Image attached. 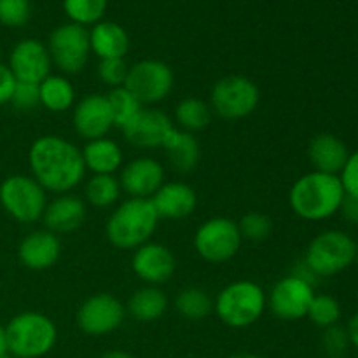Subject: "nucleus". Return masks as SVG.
<instances>
[{
	"instance_id": "4468645a",
	"label": "nucleus",
	"mask_w": 358,
	"mask_h": 358,
	"mask_svg": "<svg viewBox=\"0 0 358 358\" xmlns=\"http://www.w3.org/2000/svg\"><path fill=\"white\" fill-rule=\"evenodd\" d=\"M173 119L159 108H142L138 115L121 129L126 142L136 149H163L166 140L175 131Z\"/></svg>"
},
{
	"instance_id": "8fccbe9b",
	"label": "nucleus",
	"mask_w": 358,
	"mask_h": 358,
	"mask_svg": "<svg viewBox=\"0 0 358 358\" xmlns=\"http://www.w3.org/2000/svg\"><path fill=\"white\" fill-rule=\"evenodd\" d=\"M334 358H345V357H334Z\"/></svg>"
},
{
	"instance_id": "423d86ee",
	"label": "nucleus",
	"mask_w": 358,
	"mask_h": 358,
	"mask_svg": "<svg viewBox=\"0 0 358 358\" xmlns=\"http://www.w3.org/2000/svg\"><path fill=\"white\" fill-rule=\"evenodd\" d=\"M358 245L348 233L329 229L310 241L303 261L318 278H329L355 264Z\"/></svg>"
},
{
	"instance_id": "49530a36",
	"label": "nucleus",
	"mask_w": 358,
	"mask_h": 358,
	"mask_svg": "<svg viewBox=\"0 0 358 358\" xmlns=\"http://www.w3.org/2000/svg\"><path fill=\"white\" fill-rule=\"evenodd\" d=\"M229 358H262L255 353H236V355H231Z\"/></svg>"
},
{
	"instance_id": "c9c22d12",
	"label": "nucleus",
	"mask_w": 358,
	"mask_h": 358,
	"mask_svg": "<svg viewBox=\"0 0 358 358\" xmlns=\"http://www.w3.org/2000/svg\"><path fill=\"white\" fill-rule=\"evenodd\" d=\"M128 70L129 66L126 65L124 58L100 59V63H98V77H100L101 83H103L105 86L110 87V90L124 86L126 77H128Z\"/></svg>"
},
{
	"instance_id": "6e6552de",
	"label": "nucleus",
	"mask_w": 358,
	"mask_h": 358,
	"mask_svg": "<svg viewBox=\"0 0 358 358\" xmlns=\"http://www.w3.org/2000/svg\"><path fill=\"white\" fill-rule=\"evenodd\" d=\"M0 205L17 222L34 224L44 215L48 194L31 175H10L0 184Z\"/></svg>"
},
{
	"instance_id": "f8f14e48",
	"label": "nucleus",
	"mask_w": 358,
	"mask_h": 358,
	"mask_svg": "<svg viewBox=\"0 0 358 358\" xmlns=\"http://www.w3.org/2000/svg\"><path fill=\"white\" fill-rule=\"evenodd\" d=\"M126 317V306L115 296L107 292L90 296L79 306L76 315L77 327L86 336L101 338L112 334L122 325Z\"/></svg>"
},
{
	"instance_id": "c85d7f7f",
	"label": "nucleus",
	"mask_w": 358,
	"mask_h": 358,
	"mask_svg": "<svg viewBox=\"0 0 358 358\" xmlns=\"http://www.w3.org/2000/svg\"><path fill=\"white\" fill-rule=\"evenodd\" d=\"M121 184L115 175H93L84 185L86 201L98 210L114 206L121 198Z\"/></svg>"
},
{
	"instance_id": "a18cd8bd",
	"label": "nucleus",
	"mask_w": 358,
	"mask_h": 358,
	"mask_svg": "<svg viewBox=\"0 0 358 358\" xmlns=\"http://www.w3.org/2000/svg\"><path fill=\"white\" fill-rule=\"evenodd\" d=\"M9 350H7V336H6V327L0 325V357L7 355Z\"/></svg>"
},
{
	"instance_id": "ea45409f",
	"label": "nucleus",
	"mask_w": 358,
	"mask_h": 358,
	"mask_svg": "<svg viewBox=\"0 0 358 358\" xmlns=\"http://www.w3.org/2000/svg\"><path fill=\"white\" fill-rule=\"evenodd\" d=\"M14 86H16V79L10 73L9 66L0 63V107L9 103L10 96H13Z\"/></svg>"
},
{
	"instance_id": "2eb2a0df",
	"label": "nucleus",
	"mask_w": 358,
	"mask_h": 358,
	"mask_svg": "<svg viewBox=\"0 0 358 358\" xmlns=\"http://www.w3.org/2000/svg\"><path fill=\"white\" fill-rule=\"evenodd\" d=\"M7 66L17 83L41 84L51 76L52 62L48 45L37 38H24L13 48Z\"/></svg>"
},
{
	"instance_id": "c03bdc74",
	"label": "nucleus",
	"mask_w": 358,
	"mask_h": 358,
	"mask_svg": "<svg viewBox=\"0 0 358 358\" xmlns=\"http://www.w3.org/2000/svg\"><path fill=\"white\" fill-rule=\"evenodd\" d=\"M100 358H133L128 352H122V350H110V352H105Z\"/></svg>"
},
{
	"instance_id": "cd10ccee",
	"label": "nucleus",
	"mask_w": 358,
	"mask_h": 358,
	"mask_svg": "<svg viewBox=\"0 0 358 358\" xmlns=\"http://www.w3.org/2000/svg\"><path fill=\"white\" fill-rule=\"evenodd\" d=\"M212 108L205 100L196 96L182 98L175 107V126L182 131H187L194 135L196 131H201L212 121Z\"/></svg>"
},
{
	"instance_id": "f257e3e1",
	"label": "nucleus",
	"mask_w": 358,
	"mask_h": 358,
	"mask_svg": "<svg viewBox=\"0 0 358 358\" xmlns=\"http://www.w3.org/2000/svg\"><path fill=\"white\" fill-rule=\"evenodd\" d=\"M31 177L52 194H69L84 180L83 150L58 135L34 140L28 150Z\"/></svg>"
},
{
	"instance_id": "6ab92c4d",
	"label": "nucleus",
	"mask_w": 358,
	"mask_h": 358,
	"mask_svg": "<svg viewBox=\"0 0 358 358\" xmlns=\"http://www.w3.org/2000/svg\"><path fill=\"white\" fill-rule=\"evenodd\" d=\"M62 254V241L58 234L49 229H37L28 233L17 247V259L31 271H44L58 262Z\"/></svg>"
},
{
	"instance_id": "f03ea898",
	"label": "nucleus",
	"mask_w": 358,
	"mask_h": 358,
	"mask_svg": "<svg viewBox=\"0 0 358 358\" xmlns=\"http://www.w3.org/2000/svg\"><path fill=\"white\" fill-rule=\"evenodd\" d=\"M345 198L338 175L313 170L294 182L289 192V205L301 219L318 222L336 215Z\"/></svg>"
},
{
	"instance_id": "5701e85b",
	"label": "nucleus",
	"mask_w": 358,
	"mask_h": 358,
	"mask_svg": "<svg viewBox=\"0 0 358 358\" xmlns=\"http://www.w3.org/2000/svg\"><path fill=\"white\" fill-rule=\"evenodd\" d=\"M90 31L91 52L100 59L124 58L129 51V35L114 21H98Z\"/></svg>"
},
{
	"instance_id": "a211bd4d",
	"label": "nucleus",
	"mask_w": 358,
	"mask_h": 358,
	"mask_svg": "<svg viewBox=\"0 0 358 358\" xmlns=\"http://www.w3.org/2000/svg\"><path fill=\"white\" fill-rule=\"evenodd\" d=\"M72 124L77 135L86 142L107 136L108 131L114 128L107 94L91 93L80 98L73 105Z\"/></svg>"
},
{
	"instance_id": "c756f323",
	"label": "nucleus",
	"mask_w": 358,
	"mask_h": 358,
	"mask_svg": "<svg viewBox=\"0 0 358 358\" xmlns=\"http://www.w3.org/2000/svg\"><path fill=\"white\" fill-rule=\"evenodd\" d=\"M175 310L187 320H203L213 311V299L199 287H187L175 297Z\"/></svg>"
},
{
	"instance_id": "a19ab883",
	"label": "nucleus",
	"mask_w": 358,
	"mask_h": 358,
	"mask_svg": "<svg viewBox=\"0 0 358 358\" xmlns=\"http://www.w3.org/2000/svg\"><path fill=\"white\" fill-rule=\"evenodd\" d=\"M339 212L343 213V217H345L348 222L358 224V199L357 198H348V196H346Z\"/></svg>"
},
{
	"instance_id": "4c0bfd02",
	"label": "nucleus",
	"mask_w": 358,
	"mask_h": 358,
	"mask_svg": "<svg viewBox=\"0 0 358 358\" xmlns=\"http://www.w3.org/2000/svg\"><path fill=\"white\" fill-rule=\"evenodd\" d=\"M9 103L16 110L21 112H30L34 108H37L41 105V100H38V84L17 83L16 80V86H14Z\"/></svg>"
},
{
	"instance_id": "72a5a7b5",
	"label": "nucleus",
	"mask_w": 358,
	"mask_h": 358,
	"mask_svg": "<svg viewBox=\"0 0 358 358\" xmlns=\"http://www.w3.org/2000/svg\"><path fill=\"white\" fill-rule=\"evenodd\" d=\"M238 227H240L241 238L254 241V243L268 240L273 233L271 219L261 212H250L243 215L240 222H238Z\"/></svg>"
},
{
	"instance_id": "7ed1b4c3",
	"label": "nucleus",
	"mask_w": 358,
	"mask_h": 358,
	"mask_svg": "<svg viewBox=\"0 0 358 358\" xmlns=\"http://www.w3.org/2000/svg\"><path fill=\"white\" fill-rule=\"evenodd\" d=\"M159 215L150 199L128 198L119 203L105 224L107 240L119 250H136L150 241Z\"/></svg>"
},
{
	"instance_id": "20e7f679",
	"label": "nucleus",
	"mask_w": 358,
	"mask_h": 358,
	"mask_svg": "<svg viewBox=\"0 0 358 358\" xmlns=\"http://www.w3.org/2000/svg\"><path fill=\"white\" fill-rule=\"evenodd\" d=\"M7 350L13 358H42L58 341L56 324L44 313L23 311L6 325Z\"/></svg>"
},
{
	"instance_id": "412c9836",
	"label": "nucleus",
	"mask_w": 358,
	"mask_h": 358,
	"mask_svg": "<svg viewBox=\"0 0 358 358\" xmlns=\"http://www.w3.org/2000/svg\"><path fill=\"white\" fill-rule=\"evenodd\" d=\"M86 219V203L73 194H58L52 201H48L44 210L45 229L55 234L72 233L79 229Z\"/></svg>"
},
{
	"instance_id": "4be33fe9",
	"label": "nucleus",
	"mask_w": 358,
	"mask_h": 358,
	"mask_svg": "<svg viewBox=\"0 0 358 358\" xmlns=\"http://www.w3.org/2000/svg\"><path fill=\"white\" fill-rule=\"evenodd\" d=\"M348 156L350 150L346 143L332 133H320L311 138L308 145L310 163L313 164L315 171H322V173L339 175Z\"/></svg>"
},
{
	"instance_id": "37998d69",
	"label": "nucleus",
	"mask_w": 358,
	"mask_h": 358,
	"mask_svg": "<svg viewBox=\"0 0 358 358\" xmlns=\"http://www.w3.org/2000/svg\"><path fill=\"white\" fill-rule=\"evenodd\" d=\"M346 332H348L350 345H353L358 350V311L350 318L348 325H346Z\"/></svg>"
},
{
	"instance_id": "dca6fc26",
	"label": "nucleus",
	"mask_w": 358,
	"mask_h": 358,
	"mask_svg": "<svg viewBox=\"0 0 358 358\" xmlns=\"http://www.w3.org/2000/svg\"><path fill=\"white\" fill-rule=\"evenodd\" d=\"M119 184L128 198L150 199L164 184V166L150 156H140L122 164Z\"/></svg>"
},
{
	"instance_id": "393cba45",
	"label": "nucleus",
	"mask_w": 358,
	"mask_h": 358,
	"mask_svg": "<svg viewBox=\"0 0 358 358\" xmlns=\"http://www.w3.org/2000/svg\"><path fill=\"white\" fill-rule=\"evenodd\" d=\"M163 149L173 170L178 173H191L192 170H196L199 157H201V147H199L198 138L192 133L182 131L178 128H175Z\"/></svg>"
},
{
	"instance_id": "1a4fd4ad",
	"label": "nucleus",
	"mask_w": 358,
	"mask_h": 358,
	"mask_svg": "<svg viewBox=\"0 0 358 358\" xmlns=\"http://www.w3.org/2000/svg\"><path fill=\"white\" fill-rule=\"evenodd\" d=\"M45 45H48L52 65L65 76L83 72L91 55L90 31L86 27L76 23L56 27L49 35Z\"/></svg>"
},
{
	"instance_id": "a878e982",
	"label": "nucleus",
	"mask_w": 358,
	"mask_h": 358,
	"mask_svg": "<svg viewBox=\"0 0 358 358\" xmlns=\"http://www.w3.org/2000/svg\"><path fill=\"white\" fill-rule=\"evenodd\" d=\"M168 310V297L159 287L145 285L142 289L135 290L126 304V311L131 315L135 320L149 324L156 322L166 313Z\"/></svg>"
},
{
	"instance_id": "bb28decb",
	"label": "nucleus",
	"mask_w": 358,
	"mask_h": 358,
	"mask_svg": "<svg viewBox=\"0 0 358 358\" xmlns=\"http://www.w3.org/2000/svg\"><path fill=\"white\" fill-rule=\"evenodd\" d=\"M38 100L49 112L62 114L76 105V90L65 76L51 73L38 84Z\"/></svg>"
},
{
	"instance_id": "9b49d317",
	"label": "nucleus",
	"mask_w": 358,
	"mask_h": 358,
	"mask_svg": "<svg viewBox=\"0 0 358 358\" xmlns=\"http://www.w3.org/2000/svg\"><path fill=\"white\" fill-rule=\"evenodd\" d=\"M173 70L161 59H140L129 66L124 87L142 105H154L170 96Z\"/></svg>"
},
{
	"instance_id": "9d476101",
	"label": "nucleus",
	"mask_w": 358,
	"mask_h": 358,
	"mask_svg": "<svg viewBox=\"0 0 358 358\" xmlns=\"http://www.w3.org/2000/svg\"><path fill=\"white\" fill-rule=\"evenodd\" d=\"M240 227L229 217H213L203 222L194 234V248L203 261L224 264L238 254L241 247Z\"/></svg>"
},
{
	"instance_id": "de8ad7c7",
	"label": "nucleus",
	"mask_w": 358,
	"mask_h": 358,
	"mask_svg": "<svg viewBox=\"0 0 358 358\" xmlns=\"http://www.w3.org/2000/svg\"><path fill=\"white\" fill-rule=\"evenodd\" d=\"M355 264L358 266V248H357V255H355Z\"/></svg>"
},
{
	"instance_id": "7c9ffc66",
	"label": "nucleus",
	"mask_w": 358,
	"mask_h": 358,
	"mask_svg": "<svg viewBox=\"0 0 358 358\" xmlns=\"http://www.w3.org/2000/svg\"><path fill=\"white\" fill-rule=\"evenodd\" d=\"M107 101L110 107L112 122L119 129H124L143 108V105L124 86L108 91Z\"/></svg>"
},
{
	"instance_id": "e433bc0d",
	"label": "nucleus",
	"mask_w": 358,
	"mask_h": 358,
	"mask_svg": "<svg viewBox=\"0 0 358 358\" xmlns=\"http://www.w3.org/2000/svg\"><path fill=\"white\" fill-rule=\"evenodd\" d=\"M322 346H324L325 353L329 358L343 357L350 346V338L346 327H341L339 324L332 325V327L324 329V336H322Z\"/></svg>"
},
{
	"instance_id": "ddd939ff",
	"label": "nucleus",
	"mask_w": 358,
	"mask_h": 358,
	"mask_svg": "<svg viewBox=\"0 0 358 358\" xmlns=\"http://www.w3.org/2000/svg\"><path fill=\"white\" fill-rule=\"evenodd\" d=\"M268 308L276 318L285 322L301 320L308 315L315 297V287L297 276L289 275L278 280L269 290Z\"/></svg>"
},
{
	"instance_id": "39448f33",
	"label": "nucleus",
	"mask_w": 358,
	"mask_h": 358,
	"mask_svg": "<svg viewBox=\"0 0 358 358\" xmlns=\"http://www.w3.org/2000/svg\"><path fill=\"white\" fill-rule=\"evenodd\" d=\"M268 297L262 287L252 280H238L224 287L213 299V311L224 325L245 329L264 315Z\"/></svg>"
},
{
	"instance_id": "aec40b11",
	"label": "nucleus",
	"mask_w": 358,
	"mask_h": 358,
	"mask_svg": "<svg viewBox=\"0 0 358 358\" xmlns=\"http://www.w3.org/2000/svg\"><path fill=\"white\" fill-rule=\"evenodd\" d=\"M159 219H185L198 205L196 191L184 182H164L150 198Z\"/></svg>"
},
{
	"instance_id": "f3484780",
	"label": "nucleus",
	"mask_w": 358,
	"mask_h": 358,
	"mask_svg": "<svg viewBox=\"0 0 358 358\" xmlns=\"http://www.w3.org/2000/svg\"><path fill=\"white\" fill-rule=\"evenodd\" d=\"M131 269L145 285L159 287L170 282L177 269V261L166 245L147 241L133 252Z\"/></svg>"
},
{
	"instance_id": "473e14b6",
	"label": "nucleus",
	"mask_w": 358,
	"mask_h": 358,
	"mask_svg": "<svg viewBox=\"0 0 358 358\" xmlns=\"http://www.w3.org/2000/svg\"><path fill=\"white\" fill-rule=\"evenodd\" d=\"M306 317L317 327H332V325L339 324V318H341V304H339V301L336 297L327 296V294H315Z\"/></svg>"
},
{
	"instance_id": "79ce46f5",
	"label": "nucleus",
	"mask_w": 358,
	"mask_h": 358,
	"mask_svg": "<svg viewBox=\"0 0 358 358\" xmlns=\"http://www.w3.org/2000/svg\"><path fill=\"white\" fill-rule=\"evenodd\" d=\"M290 275H294V276H297V278H301V280H304V282H308L310 283V285H317V282H318V276L315 275L313 271H311L310 268H308V264L304 261H299L296 264V268H294V271L290 273Z\"/></svg>"
},
{
	"instance_id": "58836bf2",
	"label": "nucleus",
	"mask_w": 358,
	"mask_h": 358,
	"mask_svg": "<svg viewBox=\"0 0 358 358\" xmlns=\"http://www.w3.org/2000/svg\"><path fill=\"white\" fill-rule=\"evenodd\" d=\"M339 180H341L343 191L348 198L358 199V150L350 152L345 166L339 171Z\"/></svg>"
},
{
	"instance_id": "2f4dec72",
	"label": "nucleus",
	"mask_w": 358,
	"mask_h": 358,
	"mask_svg": "<svg viewBox=\"0 0 358 358\" xmlns=\"http://www.w3.org/2000/svg\"><path fill=\"white\" fill-rule=\"evenodd\" d=\"M108 0H63V10L70 17V23L80 27H93L105 16Z\"/></svg>"
},
{
	"instance_id": "09e8293b",
	"label": "nucleus",
	"mask_w": 358,
	"mask_h": 358,
	"mask_svg": "<svg viewBox=\"0 0 358 358\" xmlns=\"http://www.w3.org/2000/svg\"><path fill=\"white\" fill-rule=\"evenodd\" d=\"M0 358H13V357H10L9 353H7V355H3V357H0Z\"/></svg>"
},
{
	"instance_id": "3c124183",
	"label": "nucleus",
	"mask_w": 358,
	"mask_h": 358,
	"mask_svg": "<svg viewBox=\"0 0 358 358\" xmlns=\"http://www.w3.org/2000/svg\"><path fill=\"white\" fill-rule=\"evenodd\" d=\"M0 55H2V52H0Z\"/></svg>"
},
{
	"instance_id": "0eeeda50",
	"label": "nucleus",
	"mask_w": 358,
	"mask_h": 358,
	"mask_svg": "<svg viewBox=\"0 0 358 358\" xmlns=\"http://www.w3.org/2000/svg\"><path fill=\"white\" fill-rule=\"evenodd\" d=\"M261 101L257 84L245 76H227L217 80L210 93V108L226 121L245 119L255 112Z\"/></svg>"
},
{
	"instance_id": "b1692460",
	"label": "nucleus",
	"mask_w": 358,
	"mask_h": 358,
	"mask_svg": "<svg viewBox=\"0 0 358 358\" xmlns=\"http://www.w3.org/2000/svg\"><path fill=\"white\" fill-rule=\"evenodd\" d=\"M83 159L86 171L93 175H114L124 163V154L117 142L107 138H96L86 142L83 149Z\"/></svg>"
},
{
	"instance_id": "f704fd0d",
	"label": "nucleus",
	"mask_w": 358,
	"mask_h": 358,
	"mask_svg": "<svg viewBox=\"0 0 358 358\" xmlns=\"http://www.w3.org/2000/svg\"><path fill=\"white\" fill-rule=\"evenodd\" d=\"M31 16L30 0H0V24L20 28L28 23Z\"/></svg>"
}]
</instances>
